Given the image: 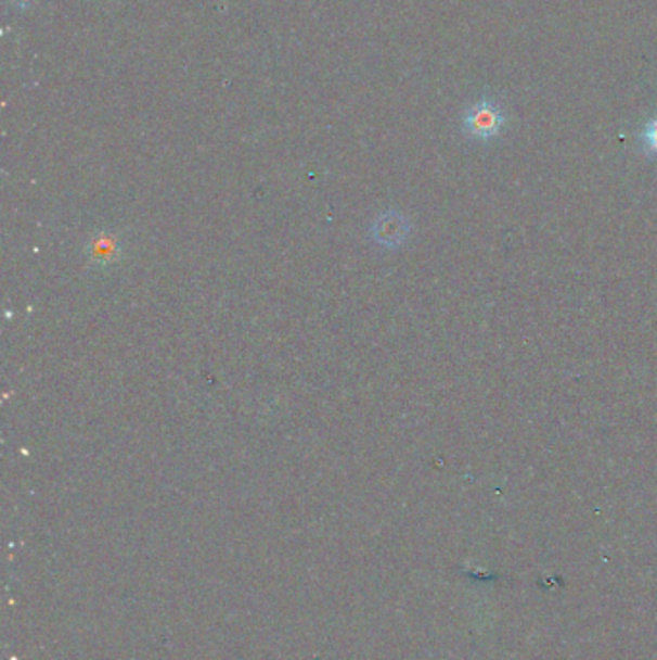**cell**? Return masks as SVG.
<instances>
[{
  "instance_id": "6da1fadb",
  "label": "cell",
  "mask_w": 657,
  "mask_h": 660,
  "mask_svg": "<svg viewBox=\"0 0 657 660\" xmlns=\"http://www.w3.org/2000/svg\"><path fill=\"white\" fill-rule=\"evenodd\" d=\"M463 134L475 141H492L507 126V114L492 97H482L463 114Z\"/></svg>"
},
{
  "instance_id": "7a4b0ae2",
  "label": "cell",
  "mask_w": 657,
  "mask_h": 660,
  "mask_svg": "<svg viewBox=\"0 0 657 660\" xmlns=\"http://www.w3.org/2000/svg\"><path fill=\"white\" fill-rule=\"evenodd\" d=\"M409 220L396 211H389L374 225V240L384 248H399L409 238Z\"/></svg>"
},
{
  "instance_id": "3957f363",
  "label": "cell",
  "mask_w": 657,
  "mask_h": 660,
  "mask_svg": "<svg viewBox=\"0 0 657 660\" xmlns=\"http://www.w3.org/2000/svg\"><path fill=\"white\" fill-rule=\"evenodd\" d=\"M639 141H641V149L644 155L657 158V114L656 116H652V118L642 126Z\"/></svg>"
},
{
  "instance_id": "277c9868",
  "label": "cell",
  "mask_w": 657,
  "mask_h": 660,
  "mask_svg": "<svg viewBox=\"0 0 657 660\" xmlns=\"http://www.w3.org/2000/svg\"><path fill=\"white\" fill-rule=\"evenodd\" d=\"M35 0H9L10 7H14L17 10H26L34 4Z\"/></svg>"
}]
</instances>
